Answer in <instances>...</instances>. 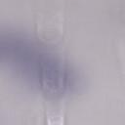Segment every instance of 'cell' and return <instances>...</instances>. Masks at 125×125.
Returning a JSON list of instances; mask_svg holds the SVG:
<instances>
[{
    "instance_id": "1",
    "label": "cell",
    "mask_w": 125,
    "mask_h": 125,
    "mask_svg": "<svg viewBox=\"0 0 125 125\" xmlns=\"http://www.w3.org/2000/svg\"><path fill=\"white\" fill-rule=\"evenodd\" d=\"M0 67L43 95L62 98L77 92L83 78L77 67L36 37L0 26Z\"/></svg>"
}]
</instances>
